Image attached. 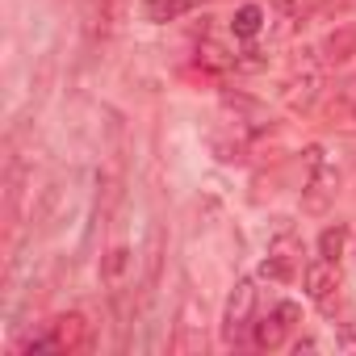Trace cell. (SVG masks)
<instances>
[{
	"label": "cell",
	"mask_w": 356,
	"mask_h": 356,
	"mask_svg": "<svg viewBox=\"0 0 356 356\" xmlns=\"http://www.w3.org/2000/svg\"><path fill=\"white\" fill-rule=\"evenodd\" d=\"M293 273H298V260H289V256H273L268 252V260L260 264V281H273V285L293 281Z\"/></svg>",
	"instance_id": "obj_16"
},
{
	"label": "cell",
	"mask_w": 356,
	"mask_h": 356,
	"mask_svg": "<svg viewBox=\"0 0 356 356\" xmlns=\"http://www.w3.org/2000/svg\"><path fill=\"white\" fill-rule=\"evenodd\" d=\"M47 331H51V339H55V352H76V348L88 343V318L76 314V310H72V314H59Z\"/></svg>",
	"instance_id": "obj_6"
},
{
	"label": "cell",
	"mask_w": 356,
	"mask_h": 356,
	"mask_svg": "<svg viewBox=\"0 0 356 356\" xmlns=\"http://www.w3.org/2000/svg\"><path fill=\"white\" fill-rule=\"evenodd\" d=\"M285 335H289V327H285V323H281L277 314L252 318V343H256V348L273 352V348H281V343H285Z\"/></svg>",
	"instance_id": "obj_10"
},
{
	"label": "cell",
	"mask_w": 356,
	"mask_h": 356,
	"mask_svg": "<svg viewBox=\"0 0 356 356\" xmlns=\"http://www.w3.org/2000/svg\"><path fill=\"white\" fill-rule=\"evenodd\" d=\"M318 92H323L318 67H293V80L285 84V105H289L293 113H306V109H314Z\"/></svg>",
	"instance_id": "obj_5"
},
{
	"label": "cell",
	"mask_w": 356,
	"mask_h": 356,
	"mask_svg": "<svg viewBox=\"0 0 356 356\" xmlns=\"http://www.w3.org/2000/svg\"><path fill=\"white\" fill-rule=\"evenodd\" d=\"M327 5H331V0H281V13L289 17V26H306V22H314Z\"/></svg>",
	"instance_id": "obj_13"
},
{
	"label": "cell",
	"mask_w": 356,
	"mask_h": 356,
	"mask_svg": "<svg viewBox=\"0 0 356 356\" xmlns=\"http://www.w3.org/2000/svg\"><path fill=\"white\" fill-rule=\"evenodd\" d=\"M273 314H277V318H281L289 331L302 323V306H298V302H277V306H273Z\"/></svg>",
	"instance_id": "obj_20"
},
{
	"label": "cell",
	"mask_w": 356,
	"mask_h": 356,
	"mask_svg": "<svg viewBox=\"0 0 356 356\" xmlns=\"http://www.w3.org/2000/svg\"><path fill=\"white\" fill-rule=\"evenodd\" d=\"M176 356H197L206 352V310L193 293L181 298L176 306V327H172V343H168Z\"/></svg>",
	"instance_id": "obj_2"
},
{
	"label": "cell",
	"mask_w": 356,
	"mask_h": 356,
	"mask_svg": "<svg viewBox=\"0 0 356 356\" xmlns=\"http://www.w3.org/2000/svg\"><path fill=\"white\" fill-rule=\"evenodd\" d=\"M314 348H318V343H314V339H310V335H302V339H298V343H293V352H298V356H302V352H314Z\"/></svg>",
	"instance_id": "obj_21"
},
{
	"label": "cell",
	"mask_w": 356,
	"mask_h": 356,
	"mask_svg": "<svg viewBox=\"0 0 356 356\" xmlns=\"http://www.w3.org/2000/svg\"><path fill=\"white\" fill-rule=\"evenodd\" d=\"M197 63H202L206 72H235V55L222 51L218 42H202V47H197Z\"/></svg>",
	"instance_id": "obj_14"
},
{
	"label": "cell",
	"mask_w": 356,
	"mask_h": 356,
	"mask_svg": "<svg viewBox=\"0 0 356 356\" xmlns=\"http://www.w3.org/2000/svg\"><path fill=\"white\" fill-rule=\"evenodd\" d=\"M302 163H306V185H302V210L306 214H327V206L335 202L339 193V172L327 163V151L318 143H310L302 151Z\"/></svg>",
	"instance_id": "obj_1"
},
{
	"label": "cell",
	"mask_w": 356,
	"mask_h": 356,
	"mask_svg": "<svg viewBox=\"0 0 356 356\" xmlns=\"http://www.w3.org/2000/svg\"><path fill=\"white\" fill-rule=\"evenodd\" d=\"M159 256H163V235H159V227H151V239H147V285L159 281Z\"/></svg>",
	"instance_id": "obj_18"
},
{
	"label": "cell",
	"mask_w": 356,
	"mask_h": 356,
	"mask_svg": "<svg viewBox=\"0 0 356 356\" xmlns=\"http://www.w3.org/2000/svg\"><path fill=\"white\" fill-rule=\"evenodd\" d=\"M343 243H348V227H343V222H335V227H327V231L318 235V256H323V260H331V264H339Z\"/></svg>",
	"instance_id": "obj_15"
},
{
	"label": "cell",
	"mask_w": 356,
	"mask_h": 356,
	"mask_svg": "<svg viewBox=\"0 0 356 356\" xmlns=\"http://www.w3.org/2000/svg\"><path fill=\"white\" fill-rule=\"evenodd\" d=\"M302 285H306V293H310V302H318L327 314H331V306H335V289H339V273H335V264L331 260H310L306 268H302Z\"/></svg>",
	"instance_id": "obj_4"
},
{
	"label": "cell",
	"mask_w": 356,
	"mask_h": 356,
	"mask_svg": "<svg viewBox=\"0 0 356 356\" xmlns=\"http://www.w3.org/2000/svg\"><path fill=\"white\" fill-rule=\"evenodd\" d=\"M252 318H256V281L243 277V281H235L227 310H222V343L235 348L243 339V331H252Z\"/></svg>",
	"instance_id": "obj_3"
},
{
	"label": "cell",
	"mask_w": 356,
	"mask_h": 356,
	"mask_svg": "<svg viewBox=\"0 0 356 356\" xmlns=\"http://www.w3.org/2000/svg\"><path fill=\"white\" fill-rule=\"evenodd\" d=\"M197 0H143V17L151 26H168V22H181Z\"/></svg>",
	"instance_id": "obj_9"
},
{
	"label": "cell",
	"mask_w": 356,
	"mask_h": 356,
	"mask_svg": "<svg viewBox=\"0 0 356 356\" xmlns=\"http://www.w3.org/2000/svg\"><path fill=\"white\" fill-rule=\"evenodd\" d=\"M318 55H323L327 63H348V59L356 55V26H335V30L323 38Z\"/></svg>",
	"instance_id": "obj_8"
},
{
	"label": "cell",
	"mask_w": 356,
	"mask_h": 356,
	"mask_svg": "<svg viewBox=\"0 0 356 356\" xmlns=\"http://www.w3.org/2000/svg\"><path fill=\"white\" fill-rule=\"evenodd\" d=\"M264 67H268V55L260 47H248L235 55V72H264Z\"/></svg>",
	"instance_id": "obj_19"
},
{
	"label": "cell",
	"mask_w": 356,
	"mask_h": 356,
	"mask_svg": "<svg viewBox=\"0 0 356 356\" xmlns=\"http://www.w3.org/2000/svg\"><path fill=\"white\" fill-rule=\"evenodd\" d=\"M63 181H51L47 189H42V197H38V210H34V218H38V227H51L55 218H59V206H63Z\"/></svg>",
	"instance_id": "obj_12"
},
{
	"label": "cell",
	"mask_w": 356,
	"mask_h": 356,
	"mask_svg": "<svg viewBox=\"0 0 356 356\" xmlns=\"http://www.w3.org/2000/svg\"><path fill=\"white\" fill-rule=\"evenodd\" d=\"M130 268H134V252H130L126 243H118V248H109V252L101 256V281H105L109 289H122L126 277H130Z\"/></svg>",
	"instance_id": "obj_7"
},
{
	"label": "cell",
	"mask_w": 356,
	"mask_h": 356,
	"mask_svg": "<svg viewBox=\"0 0 356 356\" xmlns=\"http://www.w3.org/2000/svg\"><path fill=\"white\" fill-rule=\"evenodd\" d=\"M268 252H273V256H289V260L302 264V243H298L293 231H277V235L268 239Z\"/></svg>",
	"instance_id": "obj_17"
},
{
	"label": "cell",
	"mask_w": 356,
	"mask_h": 356,
	"mask_svg": "<svg viewBox=\"0 0 356 356\" xmlns=\"http://www.w3.org/2000/svg\"><path fill=\"white\" fill-rule=\"evenodd\" d=\"M264 17H268V13H264L260 5H243V9H235V17H231V30H235V38H248V42H252V38H256V34L268 26Z\"/></svg>",
	"instance_id": "obj_11"
},
{
	"label": "cell",
	"mask_w": 356,
	"mask_h": 356,
	"mask_svg": "<svg viewBox=\"0 0 356 356\" xmlns=\"http://www.w3.org/2000/svg\"><path fill=\"white\" fill-rule=\"evenodd\" d=\"M352 109H356V105H352Z\"/></svg>",
	"instance_id": "obj_22"
}]
</instances>
